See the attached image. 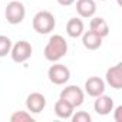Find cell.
<instances>
[{"mask_svg":"<svg viewBox=\"0 0 122 122\" xmlns=\"http://www.w3.org/2000/svg\"><path fill=\"white\" fill-rule=\"evenodd\" d=\"M121 113H122V106H118V108L115 109V121H116V122H122Z\"/></svg>","mask_w":122,"mask_h":122,"instance_id":"19","label":"cell"},{"mask_svg":"<svg viewBox=\"0 0 122 122\" xmlns=\"http://www.w3.org/2000/svg\"><path fill=\"white\" fill-rule=\"evenodd\" d=\"M56 26V20L55 16L47 12V10H42L37 12L33 17V29L39 33V35H47L50 33Z\"/></svg>","mask_w":122,"mask_h":122,"instance_id":"2","label":"cell"},{"mask_svg":"<svg viewBox=\"0 0 122 122\" xmlns=\"http://www.w3.org/2000/svg\"><path fill=\"white\" fill-rule=\"evenodd\" d=\"M12 49V40L7 36L0 35V57L6 56Z\"/></svg>","mask_w":122,"mask_h":122,"instance_id":"16","label":"cell"},{"mask_svg":"<svg viewBox=\"0 0 122 122\" xmlns=\"http://www.w3.org/2000/svg\"><path fill=\"white\" fill-rule=\"evenodd\" d=\"M91 32L96 33L101 37H105L109 35V26L102 17H93L91 20Z\"/></svg>","mask_w":122,"mask_h":122,"instance_id":"14","label":"cell"},{"mask_svg":"<svg viewBox=\"0 0 122 122\" xmlns=\"http://www.w3.org/2000/svg\"><path fill=\"white\" fill-rule=\"evenodd\" d=\"M83 36H82V43H83V46L86 47V49H89V50H96V49H99L101 46H102V37L101 36H98L96 33H93V32H86V33H82Z\"/></svg>","mask_w":122,"mask_h":122,"instance_id":"12","label":"cell"},{"mask_svg":"<svg viewBox=\"0 0 122 122\" xmlns=\"http://www.w3.org/2000/svg\"><path fill=\"white\" fill-rule=\"evenodd\" d=\"M101 2H103V0H101Z\"/></svg>","mask_w":122,"mask_h":122,"instance_id":"21","label":"cell"},{"mask_svg":"<svg viewBox=\"0 0 122 122\" xmlns=\"http://www.w3.org/2000/svg\"><path fill=\"white\" fill-rule=\"evenodd\" d=\"M66 52H68V43L65 37L60 35H53L45 47V57L50 62H57L66 55Z\"/></svg>","mask_w":122,"mask_h":122,"instance_id":"1","label":"cell"},{"mask_svg":"<svg viewBox=\"0 0 122 122\" xmlns=\"http://www.w3.org/2000/svg\"><path fill=\"white\" fill-rule=\"evenodd\" d=\"M93 108H95L96 113H99V115H108L113 109V101H112L111 96H106V95L102 93V95L96 96Z\"/></svg>","mask_w":122,"mask_h":122,"instance_id":"10","label":"cell"},{"mask_svg":"<svg viewBox=\"0 0 122 122\" xmlns=\"http://www.w3.org/2000/svg\"><path fill=\"white\" fill-rule=\"evenodd\" d=\"M60 99H65L73 108H76V106H81L83 103L85 95H83V91L79 86L71 85V86H66L62 92H60Z\"/></svg>","mask_w":122,"mask_h":122,"instance_id":"6","label":"cell"},{"mask_svg":"<svg viewBox=\"0 0 122 122\" xmlns=\"http://www.w3.org/2000/svg\"><path fill=\"white\" fill-rule=\"evenodd\" d=\"M71 118L73 122H91V115L88 112H83V111L76 112V115H72Z\"/></svg>","mask_w":122,"mask_h":122,"instance_id":"18","label":"cell"},{"mask_svg":"<svg viewBox=\"0 0 122 122\" xmlns=\"http://www.w3.org/2000/svg\"><path fill=\"white\" fill-rule=\"evenodd\" d=\"M66 33L71 37H79L83 33V22L78 17H72L66 23Z\"/></svg>","mask_w":122,"mask_h":122,"instance_id":"15","label":"cell"},{"mask_svg":"<svg viewBox=\"0 0 122 122\" xmlns=\"http://www.w3.org/2000/svg\"><path fill=\"white\" fill-rule=\"evenodd\" d=\"M45 106H46V98L42 93H39V92L30 93L27 96V99H26V108L30 112H33V113L42 112L45 109Z\"/></svg>","mask_w":122,"mask_h":122,"instance_id":"7","label":"cell"},{"mask_svg":"<svg viewBox=\"0 0 122 122\" xmlns=\"http://www.w3.org/2000/svg\"><path fill=\"white\" fill-rule=\"evenodd\" d=\"M55 113H56L59 118L68 119V118H71L72 113H73V106H72L69 102H66L65 99H60V98H59V101L55 103Z\"/></svg>","mask_w":122,"mask_h":122,"instance_id":"13","label":"cell"},{"mask_svg":"<svg viewBox=\"0 0 122 122\" xmlns=\"http://www.w3.org/2000/svg\"><path fill=\"white\" fill-rule=\"evenodd\" d=\"M106 82L113 89L122 88V63H118L106 71Z\"/></svg>","mask_w":122,"mask_h":122,"instance_id":"9","label":"cell"},{"mask_svg":"<svg viewBox=\"0 0 122 122\" xmlns=\"http://www.w3.org/2000/svg\"><path fill=\"white\" fill-rule=\"evenodd\" d=\"M73 2H75V0H57V3L60 6H71Z\"/></svg>","mask_w":122,"mask_h":122,"instance_id":"20","label":"cell"},{"mask_svg":"<svg viewBox=\"0 0 122 122\" xmlns=\"http://www.w3.org/2000/svg\"><path fill=\"white\" fill-rule=\"evenodd\" d=\"M49 81L55 85H65L71 78V71L65 65H52L47 71Z\"/></svg>","mask_w":122,"mask_h":122,"instance_id":"5","label":"cell"},{"mask_svg":"<svg viewBox=\"0 0 122 122\" xmlns=\"http://www.w3.org/2000/svg\"><path fill=\"white\" fill-rule=\"evenodd\" d=\"M25 15H26V9H25V6H23L22 2L13 0V2L7 3L6 10H5V16H6V20L10 25H19V23H22L23 19H25Z\"/></svg>","mask_w":122,"mask_h":122,"instance_id":"3","label":"cell"},{"mask_svg":"<svg viewBox=\"0 0 122 122\" xmlns=\"http://www.w3.org/2000/svg\"><path fill=\"white\" fill-rule=\"evenodd\" d=\"M85 91L89 96L96 98L105 92V82L98 76H92L85 82Z\"/></svg>","mask_w":122,"mask_h":122,"instance_id":"8","label":"cell"},{"mask_svg":"<svg viewBox=\"0 0 122 122\" xmlns=\"http://www.w3.org/2000/svg\"><path fill=\"white\" fill-rule=\"evenodd\" d=\"M10 121L12 122H33L35 119L30 116V113H27L25 111H19V112H15L10 116Z\"/></svg>","mask_w":122,"mask_h":122,"instance_id":"17","label":"cell"},{"mask_svg":"<svg viewBox=\"0 0 122 122\" xmlns=\"http://www.w3.org/2000/svg\"><path fill=\"white\" fill-rule=\"evenodd\" d=\"M10 55L13 62L16 63H23L32 56V45L26 40H19L12 49H10Z\"/></svg>","mask_w":122,"mask_h":122,"instance_id":"4","label":"cell"},{"mask_svg":"<svg viewBox=\"0 0 122 122\" xmlns=\"http://www.w3.org/2000/svg\"><path fill=\"white\" fill-rule=\"evenodd\" d=\"M76 12L82 17H92L96 12L95 0H78L76 2Z\"/></svg>","mask_w":122,"mask_h":122,"instance_id":"11","label":"cell"}]
</instances>
